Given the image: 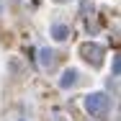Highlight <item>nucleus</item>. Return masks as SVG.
Here are the masks:
<instances>
[{
  "label": "nucleus",
  "instance_id": "20e7f679",
  "mask_svg": "<svg viewBox=\"0 0 121 121\" xmlns=\"http://www.w3.org/2000/svg\"><path fill=\"white\" fill-rule=\"evenodd\" d=\"M41 57H44V59H41L44 65H52V52H47V49H44V52H41Z\"/></svg>",
  "mask_w": 121,
  "mask_h": 121
},
{
  "label": "nucleus",
  "instance_id": "7ed1b4c3",
  "mask_svg": "<svg viewBox=\"0 0 121 121\" xmlns=\"http://www.w3.org/2000/svg\"><path fill=\"white\" fill-rule=\"evenodd\" d=\"M54 36L57 39H67V28L65 26H54Z\"/></svg>",
  "mask_w": 121,
  "mask_h": 121
},
{
  "label": "nucleus",
  "instance_id": "f03ea898",
  "mask_svg": "<svg viewBox=\"0 0 121 121\" xmlns=\"http://www.w3.org/2000/svg\"><path fill=\"white\" fill-rule=\"evenodd\" d=\"M75 77H77V75H75L72 70H70V72H65V77H62V88H67V85H75Z\"/></svg>",
  "mask_w": 121,
  "mask_h": 121
},
{
  "label": "nucleus",
  "instance_id": "f257e3e1",
  "mask_svg": "<svg viewBox=\"0 0 121 121\" xmlns=\"http://www.w3.org/2000/svg\"><path fill=\"white\" fill-rule=\"evenodd\" d=\"M85 106H88V111H90V113H103V111L108 108V98L100 95V93H95V95H88Z\"/></svg>",
  "mask_w": 121,
  "mask_h": 121
}]
</instances>
